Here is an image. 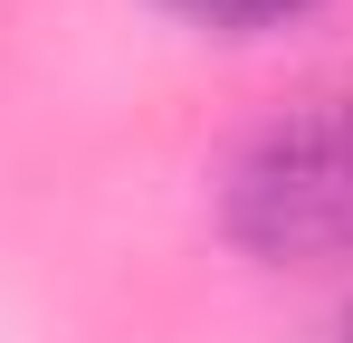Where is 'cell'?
<instances>
[{
  "label": "cell",
  "instance_id": "1",
  "mask_svg": "<svg viewBox=\"0 0 353 343\" xmlns=\"http://www.w3.org/2000/svg\"><path fill=\"white\" fill-rule=\"evenodd\" d=\"M220 220L258 267L353 258V86L268 114L220 181Z\"/></svg>",
  "mask_w": 353,
  "mask_h": 343
},
{
  "label": "cell",
  "instance_id": "2",
  "mask_svg": "<svg viewBox=\"0 0 353 343\" xmlns=\"http://www.w3.org/2000/svg\"><path fill=\"white\" fill-rule=\"evenodd\" d=\"M181 19H201V29H230V39H248V29H287V19H305L315 0H172Z\"/></svg>",
  "mask_w": 353,
  "mask_h": 343
}]
</instances>
